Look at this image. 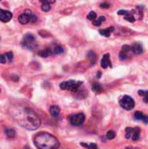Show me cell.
Masks as SVG:
<instances>
[{"mask_svg": "<svg viewBox=\"0 0 148 149\" xmlns=\"http://www.w3.org/2000/svg\"><path fill=\"white\" fill-rule=\"evenodd\" d=\"M14 118L22 127L28 130H36L41 124L40 119L37 113L27 107L18 108L14 111Z\"/></svg>", "mask_w": 148, "mask_h": 149, "instance_id": "1", "label": "cell"}, {"mask_svg": "<svg viewBox=\"0 0 148 149\" xmlns=\"http://www.w3.org/2000/svg\"><path fill=\"white\" fill-rule=\"evenodd\" d=\"M34 144L38 149H58L60 146L55 136L45 132H41L34 136Z\"/></svg>", "mask_w": 148, "mask_h": 149, "instance_id": "2", "label": "cell"}, {"mask_svg": "<svg viewBox=\"0 0 148 149\" xmlns=\"http://www.w3.org/2000/svg\"><path fill=\"white\" fill-rule=\"evenodd\" d=\"M21 45L24 48L30 50V51H34L38 47L36 38L33 36V34H31V33H27L24 36Z\"/></svg>", "mask_w": 148, "mask_h": 149, "instance_id": "3", "label": "cell"}, {"mask_svg": "<svg viewBox=\"0 0 148 149\" xmlns=\"http://www.w3.org/2000/svg\"><path fill=\"white\" fill-rule=\"evenodd\" d=\"M38 20L37 16L30 10H26L21 13L18 17V21L21 24H26L28 23H35Z\"/></svg>", "mask_w": 148, "mask_h": 149, "instance_id": "4", "label": "cell"}, {"mask_svg": "<svg viewBox=\"0 0 148 149\" xmlns=\"http://www.w3.org/2000/svg\"><path fill=\"white\" fill-rule=\"evenodd\" d=\"M82 82L80 81H76V80H68V81H64L62 82L59 86L62 90H67L71 92H76L81 86Z\"/></svg>", "mask_w": 148, "mask_h": 149, "instance_id": "5", "label": "cell"}, {"mask_svg": "<svg viewBox=\"0 0 148 149\" xmlns=\"http://www.w3.org/2000/svg\"><path fill=\"white\" fill-rule=\"evenodd\" d=\"M120 105L122 108L126 110H132L135 107V102L132 97L128 95H125L121 97V99L120 100Z\"/></svg>", "mask_w": 148, "mask_h": 149, "instance_id": "6", "label": "cell"}, {"mask_svg": "<svg viewBox=\"0 0 148 149\" xmlns=\"http://www.w3.org/2000/svg\"><path fill=\"white\" fill-rule=\"evenodd\" d=\"M140 136V129L139 127H127L126 129V138L132 139L133 141H138Z\"/></svg>", "mask_w": 148, "mask_h": 149, "instance_id": "7", "label": "cell"}, {"mask_svg": "<svg viewBox=\"0 0 148 149\" xmlns=\"http://www.w3.org/2000/svg\"><path fill=\"white\" fill-rule=\"evenodd\" d=\"M70 123L74 126V127H79L81 126L85 120V116L84 113H77V114H73L72 116H70L69 118Z\"/></svg>", "mask_w": 148, "mask_h": 149, "instance_id": "8", "label": "cell"}, {"mask_svg": "<svg viewBox=\"0 0 148 149\" xmlns=\"http://www.w3.org/2000/svg\"><path fill=\"white\" fill-rule=\"evenodd\" d=\"M118 14L120 15V16H124L125 19L127 20L128 22H131V23H133L136 18H135V14H134V10H131V11H128V10H120L118 11Z\"/></svg>", "mask_w": 148, "mask_h": 149, "instance_id": "9", "label": "cell"}, {"mask_svg": "<svg viewBox=\"0 0 148 149\" xmlns=\"http://www.w3.org/2000/svg\"><path fill=\"white\" fill-rule=\"evenodd\" d=\"M45 50L48 52L49 56L50 55H57V54H60V53L64 52V48L61 45H51L50 47H47Z\"/></svg>", "mask_w": 148, "mask_h": 149, "instance_id": "10", "label": "cell"}, {"mask_svg": "<svg viewBox=\"0 0 148 149\" xmlns=\"http://www.w3.org/2000/svg\"><path fill=\"white\" fill-rule=\"evenodd\" d=\"M12 18V13L9 10L0 9V21L3 23H7Z\"/></svg>", "mask_w": 148, "mask_h": 149, "instance_id": "11", "label": "cell"}, {"mask_svg": "<svg viewBox=\"0 0 148 149\" xmlns=\"http://www.w3.org/2000/svg\"><path fill=\"white\" fill-rule=\"evenodd\" d=\"M50 114L51 115L52 118L58 120L60 115V108L58 106H52L50 108Z\"/></svg>", "mask_w": 148, "mask_h": 149, "instance_id": "12", "label": "cell"}, {"mask_svg": "<svg viewBox=\"0 0 148 149\" xmlns=\"http://www.w3.org/2000/svg\"><path fill=\"white\" fill-rule=\"evenodd\" d=\"M100 65H101L104 69L107 68L108 66H111L110 54L106 53V54H105V55L103 56V58H102V59H101V64H100Z\"/></svg>", "mask_w": 148, "mask_h": 149, "instance_id": "13", "label": "cell"}, {"mask_svg": "<svg viewBox=\"0 0 148 149\" xmlns=\"http://www.w3.org/2000/svg\"><path fill=\"white\" fill-rule=\"evenodd\" d=\"M131 51L134 54H141L143 52V47L140 43H135L131 46Z\"/></svg>", "mask_w": 148, "mask_h": 149, "instance_id": "14", "label": "cell"}, {"mask_svg": "<svg viewBox=\"0 0 148 149\" xmlns=\"http://www.w3.org/2000/svg\"><path fill=\"white\" fill-rule=\"evenodd\" d=\"M114 31V27L111 26L107 29H103V30H99V33L104 36V37H110L111 33Z\"/></svg>", "mask_w": 148, "mask_h": 149, "instance_id": "15", "label": "cell"}, {"mask_svg": "<svg viewBox=\"0 0 148 149\" xmlns=\"http://www.w3.org/2000/svg\"><path fill=\"white\" fill-rule=\"evenodd\" d=\"M4 134L8 139H14L16 136V132L12 128H6L4 129Z\"/></svg>", "mask_w": 148, "mask_h": 149, "instance_id": "16", "label": "cell"}, {"mask_svg": "<svg viewBox=\"0 0 148 149\" xmlns=\"http://www.w3.org/2000/svg\"><path fill=\"white\" fill-rule=\"evenodd\" d=\"M133 117H134V119H135L136 120H142V121H143L144 119H145V117H146V115L143 114L141 112L138 111V112H136V113H134Z\"/></svg>", "mask_w": 148, "mask_h": 149, "instance_id": "17", "label": "cell"}, {"mask_svg": "<svg viewBox=\"0 0 148 149\" xmlns=\"http://www.w3.org/2000/svg\"><path fill=\"white\" fill-rule=\"evenodd\" d=\"M80 145H81V146H83L84 148H87V149H99L98 146H97V144H95V143L86 144V143L82 142V143H80Z\"/></svg>", "mask_w": 148, "mask_h": 149, "instance_id": "18", "label": "cell"}, {"mask_svg": "<svg viewBox=\"0 0 148 149\" xmlns=\"http://www.w3.org/2000/svg\"><path fill=\"white\" fill-rule=\"evenodd\" d=\"M139 94L141 95L143 97V100L144 102L148 103V91H143V90H140L139 91Z\"/></svg>", "mask_w": 148, "mask_h": 149, "instance_id": "19", "label": "cell"}, {"mask_svg": "<svg viewBox=\"0 0 148 149\" xmlns=\"http://www.w3.org/2000/svg\"><path fill=\"white\" fill-rule=\"evenodd\" d=\"M105 20H106V17L102 16V17H99L98 19H95L92 23H93V24H94L95 26H99Z\"/></svg>", "mask_w": 148, "mask_h": 149, "instance_id": "20", "label": "cell"}, {"mask_svg": "<svg viewBox=\"0 0 148 149\" xmlns=\"http://www.w3.org/2000/svg\"><path fill=\"white\" fill-rule=\"evenodd\" d=\"M41 9L44 11H49L51 10V5L49 2H43L42 5H41Z\"/></svg>", "mask_w": 148, "mask_h": 149, "instance_id": "21", "label": "cell"}, {"mask_svg": "<svg viewBox=\"0 0 148 149\" xmlns=\"http://www.w3.org/2000/svg\"><path fill=\"white\" fill-rule=\"evenodd\" d=\"M92 89L93 92H100L101 91V86L98 83H93L92 86Z\"/></svg>", "mask_w": 148, "mask_h": 149, "instance_id": "22", "label": "cell"}, {"mask_svg": "<svg viewBox=\"0 0 148 149\" xmlns=\"http://www.w3.org/2000/svg\"><path fill=\"white\" fill-rule=\"evenodd\" d=\"M96 17H97V14H96V12H94V11H91V12L88 14V16H87V18H88L89 20H92V21H94V20L96 19Z\"/></svg>", "mask_w": 148, "mask_h": 149, "instance_id": "23", "label": "cell"}, {"mask_svg": "<svg viewBox=\"0 0 148 149\" xmlns=\"http://www.w3.org/2000/svg\"><path fill=\"white\" fill-rule=\"evenodd\" d=\"M5 56H6V58H7L8 63H11L12 60H13V53L11 52H6L5 53Z\"/></svg>", "mask_w": 148, "mask_h": 149, "instance_id": "24", "label": "cell"}, {"mask_svg": "<svg viewBox=\"0 0 148 149\" xmlns=\"http://www.w3.org/2000/svg\"><path fill=\"white\" fill-rule=\"evenodd\" d=\"M114 137H115V133L113 131H108L106 133V138L108 140H113L114 139Z\"/></svg>", "mask_w": 148, "mask_h": 149, "instance_id": "25", "label": "cell"}, {"mask_svg": "<svg viewBox=\"0 0 148 149\" xmlns=\"http://www.w3.org/2000/svg\"><path fill=\"white\" fill-rule=\"evenodd\" d=\"M0 63L1 64H6V63H8L7 58H6V56H5V53L4 54H0Z\"/></svg>", "mask_w": 148, "mask_h": 149, "instance_id": "26", "label": "cell"}, {"mask_svg": "<svg viewBox=\"0 0 148 149\" xmlns=\"http://www.w3.org/2000/svg\"><path fill=\"white\" fill-rule=\"evenodd\" d=\"M38 55L41 56V57H43V58H47V57H49V54H48V52H46V50H44V51L39 52H38Z\"/></svg>", "mask_w": 148, "mask_h": 149, "instance_id": "27", "label": "cell"}, {"mask_svg": "<svg viewBox=\"0 0 148 149\" xmlns=\"http://www.w3.org/2000/svg\"><path fill=\"white\" fill-rule=\"evenodd\" d=\"M127 58H128V56H127V54H126V53L121 52V53L120 54V60H126Z\"/></svg>", "mask_w": 148, "mask_h": 149, "instance_id": "28", "label": "cell"}, {"mask_svg": "<svg viewBox=\"0 0 148 149\" xmlns=\"http://www.w3.org/2000/svg\"><path fill=\"white\" fill-rule=\"evenodd\" d=\"M100 7H101V8H104V9H107V8L110 7V4L107 3H103L100 4Z\"/></svg>", "mask_w": 148, "mask_h": 149, "instance_id": "29", "label": "cell"}, {"mask_svg": "<svg viewBox=\"0 0 148 149\" xmlns=\"http://www.w3.org/2000/svg\"><path fill=\"white\" fill-rule=\"evenodd\" d=\"M100 75H101V73L99 72V73H98V78H100Z\"/></svg>", "mask_w": 148, "mask_h": 149, "instance_id": "30", "label": "cell"}, {"mask_svg": "<svg viewBox=\"0 0 148 149\" xmlns=\"http://www.w3.org/2000/svg\"><path fill=\"white\" fill-rule=\"evenodd\" d=\"M24 149H30V148H29L27 147V148H24Z\"/></svg>", "mask_w": 148, "mask_h": 149, "instance_id": "31", "label": "cell"}, {"mask_svg": "<svg viewBox=\"0 0 148 149\" xmlns=\"http://www.w3.org/2000/svg\"><path fill=\"white\" fill-rule=\"evenodd\" d=\"M126 149H133V148H126Z\"/></svg>", "mask_w": 148, "mask_h": 149, "instance_id": "32", "label": "cell"}, {"mask_svg": "<svg viewBox=\"0 0 148 149\" xmlns=\"http://www.w3.org/2000/svg\"><path fill=\"white\" fill-rule=\"evenodd\" d=\"M0 91H1V90H0Z\"/></svg>", "mask_w": 148, "mask_h": 149, "instance_id": "33", "label": "cell"}]
</instances>
